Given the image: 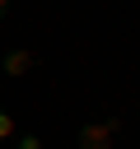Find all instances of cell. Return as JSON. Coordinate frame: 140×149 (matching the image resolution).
<instances>
[{
  "mask_svg": "<svg viewBox=\"0 0 140 149\" xmlns=\"http://www.w3.org/2000/svg\"><path fill=\"white\" fill-rule=\"evenodd\" d=\"M117 130H121V121H117V116H103V121H84V126L75 130V149H112Z\"/></svg>",
  "mask_w": 140,
  "mask_h": 149,
  "instance_id": "cell-1",
  "label": "cell"
},
{
  "mask_svg": "<svg viewBox=\"0 0 140 149\" xmlns=\"http://www.w3.org/2000/svg\"><path fill=\"white\" fill-rule=\"evenodd\" d=\"M37 65H42V56L33 47H9L0 56V74L5 79H28V74H37Z\"/></svg>",
  "mask_w": 140,
  "mask_h": 149,
  "instance_id": "cell-2",
  "label": "cell"
},
{
  "mask_svg": "<svg viewBox=\"0 0 140 149\" xmlns=\"http://www.w3.org/2000/svg\"><path fill=\"white\" fill-rule=\"evenodd\" d=\"M14 135H19V116H14L9 107H0V149H9Z\"/></svg>",
  "mask_w": 140,
  "mask_h": 149,
  "instance_id": "cell-3",
  "label": "cell"
},
{
  "mask_svg": "<svg viewBox=\"0 0 140 149\" xmlns=\"http://www.w3.org/2000/svg\"><path fill=\"white\" fill-rule=\"evenodd\" d=\"M9 149H47V140H42V135H37V130H19V135H14V144H9Z\"/></svg>",
  "mask_w": 140,
  "mask_h": 149,
  "instance_id": "cell-4",
  "label": "cell"
},
{
  "mask_svg": "<svg viewBox=\"0 0 140 149\" xmlns=\"http://www.w3.org/2000/svg\"><path fill=\"white\" fill-rule=\"evenodd\" d=\"M5 19H9V0H0V23H5Z\"/></svg>",
  "mask_w": 140,
  "mask_h": 149,
  "instance_id": "cell-5",
  "label": "cell"
}]
</instances>
